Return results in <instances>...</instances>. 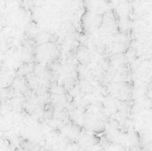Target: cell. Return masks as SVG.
I'll use <instances>...</instances> for the list:
<instances>
[{
    "label": "cell",
    "mask_w": 152,
    "mask_h": 151,
    "mask_svg": "<svg viewBox=\"0 0 152 151\" xmlns=\"http://www.w3.org/2000/svg\"><path fill=\"white\" fill-rule=\"evenodd\" d=\"M33 75L39 80H43L45 82H51L54 77V73L53 71H51L46 66L44 67L39 64L35 65Z\"/></svg>",
    "instance_id": "1"
},
{
    "label": "cell",
    "mask_w": 152,
    "mask_h": 151,
    "mask_svg": "<svg viewBox=\"0 0 152 151\" xmlns=\"http://www.w3.org/2000/svg\"><path fill=\"white\" fill-rule=\"evenodd\" d=\"M83 126L86 130L91 131L95 133H102L106 131V125L102 121H95V122H87L84 123Z\"/></svg>",
    "instance_id": "2"
},
{
    "label": "cell",
    "mask_w": 152,
    "mask_h": 151,
    "mask_svg": "<svg viewBox=\"0 0 152 151\" xmlns=\"http://www.w3.org/2000/svg\"><path fill=\"white\" fill-rule=\"evenodd\" d=\"M26 80H27V83H28V88H29V91H31L32 93H37L39 88H40V80L35 77L32 74H30L29 76H28L26 77Z\"/></svg>",
    "instance_id": "3"
},
{
    "label": "cell",
    "mask_w": 152,
    "mask_h": 151,
    "mask_svg": "<svg viewBox=\"0 0 152 151\" xmlns=\"http://www.w3.org/2000/svg\"><path fill=\"white\" fill-rule=\"evenodd\" d=\"M35 65H32L31 63H24L22 64L19 69L17 70V76L20 77H27L30 74L33 73Z\"/></svg>",
    "instance_id": "4"
},
{
    "label": "cell",
    "mask_w": 152,
    "mask_h": 151,
    "mask_svg": "<svg viewBox=\"0 0 152 151\" xmlns=\"http://www.w3.org/2000/svg\"><path fill=\"white\" fill-rule=\"evenodd\" d=\"M129 142L131 146L134 149H137L140 146V142H141V134L137 132V131H133L130 133V136H129Z\"/></svg>",
    "instance_id": "5"
},
{
    "label": "cell",
    "mask_w": 152,
    "mask_h": 151,
    "mask_svg": "<svg viewBox=\"0 0 152 151\" xmlns=\"http://www.w3.org/2000/svg\"><path fill=\"white\" fill-rule=\"evenodd\" d=\"M12 92H14V90L12 86H5L0 88V102H5L9 96L12 93Z\"/></svg>",
    "instance_id": "6"
},
{
    "label": "cell",
    "mask_w": 152,
    "mask_h": 151,
    "mask_svg": "<svg viewBox=\"0 0 152 151\" xmlns=\"http://www.w3.org/2000/svg\"><path fill=\"white\" fill-rule=\"evenodd\" d=\"M46 67H47L51 71H53V73H57V72H59L60 69H61V64L58 61L53 60V61H49V62L46 64Z\"/></svg>",
    "instance_id": "7"
},
{
    "label": "cell",
    "mask_w": 152,
    "mask_h": 151,
    "mask_svg": "<svg viewBox=\"0 0 152 151\" xmlns=\"http://www.w3.org/2000/svg\"><path fill=\"white\" fill-rule=\"evenodd\" d=\"M52 117L53 118L59 120V121H64L67 118V114L65 113V111L61 110V109H54L52 112Z\"/></svg>",
    "instance_id": "8"
},
{
    "label": "cell",
    "mask_w": 152,
    "mask_h": 151,
    "mask_svg": "<svg viewBox=\"0 0 152 151\" xmlns=\"http://www.w3.org/2000/svg\"><path fill=\"white\" fill-rule=\"evenodd\" d=\"M20 145H21L22 149L25 150L34 151L36 150V144H34L33 142H28V141H25V142H21Z\"/></svg>",
    "instance_id": "9"
},
{
    "label": "cell",
    "mask_w": 152,
    "mask_h": 151,
    "mask_svg": "<svg viewBox=\"0 0 152 151\" xmlns=\"http://www.w3.org/2000/svg\"><path fill=\"white\" fill-rule=\"evenodd\" d=\"M76 83V79L73 77H67L62 80V85L64 87L73 86Z\"/></svg>",
    "instance_id": "10"
},
{
    "label": "cell",
    "mask_w": 152,
    "mask_h": 151,
    "mask_svg": "<svg viewBox=\"0 0 152 151\" xmlns=\"http://www.w3.org/2000/svg\"><path fill=\"white\" fill-rule=\"evenodd\" d=\"M81 132H82V127L78 125L77 124H73L71 125V133H73L75 137L79 136L81 134Z\"/></svg>",
    "instance_id": "11"
},
{
    "label": "cell",
    "mask_w": 152,
    "mask_h": 151,
    "mask_svg": "<svg viewBox=\"0 0 152 151\" xmlns=\"http://www.w3.org/2000/svg\"><path fill=\"white\" fill-rule=\"evenodd\" d=\"M100 144H101V146H102V149L103 150H108V149L110 148L111 142H110L105 136H103L102 138H101V142H100Z\"/></svg>",
    "instance_id": "12"
},
{
    "label": "cell",
    "mask_w": 152,
    "mask_h": 151,
    "mask_svg": "<svg viewBox=\"0 0 152 151\" xmlns=\"http://www.w3.org/2000/svg\"><path fill=\"white\" fill-rule=\"evenodd\" d=\"M89 141H90V145L91 146H97L101 142V138L94 133V134H92L90 136V140Z\"/></svg>",
    "instance_id": "13"
},
{
    "label": "cell",
    "mask_w": 152,
    "mask_h": 151,
    "mask_svg": "<svg viewBox=\"0 0 152 151\" xmlns=\"http://www.w3.org/2000/svg\"><path fill=\"white\" fill-rule=\"evenodd\" d=\"M94 105H96V106L99 107V108H102V107H103L102 103L101 101H96L94 102Z\"/></svg>",
    "instance_id": "14"
},
{
    "label": "cell",
    "mask_w": 152,
    "mask_h": 151,
    "mask_svg": "<svg viewBox=\"0 0 152 151\" xmlns=\"http://www.w3.org/2000/svg\"><path fill=\"white\" fill-rule=\"evenodd\" d=\"M37 151H47V150H46V149H45V147H40V149H39Z\"/></svg>",
    "instance_id": "15"
},
{
    "label": "cell",
    "mask_w": 152,
    "mask_h": 151,
    "mask_svg": "<svg viewBox=\"0 0 152 151\" xmlns=\"http://www.w3.org/2000/svg\"><path fill=\"white\" fill-rule=\"evenodd\" d=\"M27 151H29V150H27Z\"/></svg>",
    "instance_id": "16"
}]
</instances>
